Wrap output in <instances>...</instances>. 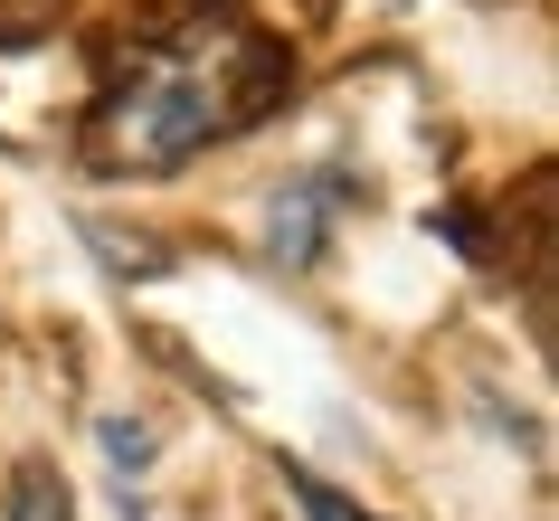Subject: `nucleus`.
I'll use <instances>...</instances> for the list:
<instances>
[{
    "mask_svg": "<svg viewBox=\"0 0 559 521\" xmlns=\"http://www.w3.org/2000/svg\"><path fill=\"white\" fill-rule=\"evenodd\" d=\"M352 209V190H342V171H295L265 190V257L275 265H323L332 257V218Z\"/></svg>",
    "mask_w": 559,
    "mask_h": 521,
    "instance_id": "f03ea898",
    "label": "nucleus"
},
{
    "mask_svg": "<svg viewBox=\"0 0 559 521\" xmlns=\"http://www.w3.org/2000/svg\"><path fill=\"white\" fill-rule=\"evenodd\" d=\"M275 86H285L275 38H257L247 20L209 10V0L180 20H152V29H123L105 95L86 115V162L115 180L180 171L209 143H228L237 123H257L275 105Z\"/></svg>",
    "mask_w": 559,
    "mask_h": 521,
    "instance_id": "f257e3e1",
    "label": "nucleus"
},
{
    "mask_svg": "<svg viewBox=\"0 0 559 521\" xmlns=\"http://www.w3.org/2000/svg\"><path fill=\"white\" fill-rule=\"evenodd\" d=\"M285 493L304 502V521H380V512H360V502H352L342 484H323L313 464H285Z\"/></svg>",
    "mask_w": 559,
    "mask_h": 521,
    "instance_id": "423d86ee",
    "label": "nucleus"
},
{
    "mask_svg": "<svg viewBox=\"0 0 559 521\" xmlns=\"http://www.w3.org/2000/svg\"><path fill=\"white\" fill-rule=\"evenodd\" d=\"M0 512H10V521H76V512H67V484L48 474V455H20V464H10Z\"/></svg>",
    "mask_w": 559,
    "mask_h": 521,
    "instance_id": "20e7f679",
    "label": "nucleus"
},
{
    "mask_svg": "<svg viewBox=\"0 0 559 521\" xmlns=\"http://www.w3.org/2000/svg\"><path fill=\"white\" fill-rule=\"evenodd\" d=\"M95 436H105V464L123 474V521H143V493H133V474L162 455V427H152V417H133V407H115V417H95Z\"/></svg>",
    "mask_w": 559,
    "mask_h": 521,
    "instance_id": "7ed1b4c3",
    "label": "nucleus"
},
{
    "mask_svg": "<svg viewBox=\"0 0 559 521\" xmlns=\"http://www.w3.org/2000/svg\"><path fill=\"white\" fill-rule=\"evenodd\" d=\"M86 247H95L105 265H115V275H162V257H171L162 237H143V228H115V218H86Z\"/></svg>",
    "mask_w": 559,
    "mask_h": 521,
    "instance_id": "39448f33",
    "label": "nucleus"
}]
</instances>
